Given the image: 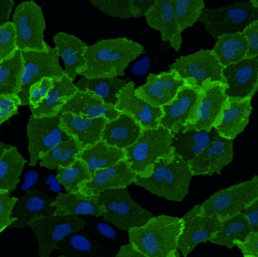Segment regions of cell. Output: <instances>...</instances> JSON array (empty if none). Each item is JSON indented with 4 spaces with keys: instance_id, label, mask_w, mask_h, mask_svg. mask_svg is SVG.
Wrapping results in <instances>:
<instances>
[{
    "instance_id": "obj_5",
    "label": "cell",
    "mask_w": 258,
    "mask_h": 257,
    "mask_svg": "<svg viewBox=\"0 0 258 257\" xmlns=\"http://www.w3.org/2000/svg\"><path fill=\"white\" fill-rule=\"evenodd\" d=\"M258 199V175L224 187L201 203L203 217H216L221 222L244 213Z\"/></svg>"
},
{
    "instance_id": "obj_22",
    "label": "cell",
    "mask_w": 258,
    "mask_h": 257,
    "mask_svg": "<svg viewBox=\"0 0 258 257\" xmlns=\"http://www.w3.org/2000/svg\"><path fill=\"white\" fill-rule=\"evenodd\" d=\"M55 199L48 197L45 192L38 189H28L18 202L13 212L15 222L10 228L29 227L33 220L43 217L55 215L56 209L53 206Z\"/></svg>"
},
{
    "instance_id": "obj_20",
    "label": "cell",
    "mask_w": 258,
    "mask_h": 257,
    "mask_svg": "<svg viewBox=\"0 0 258 257\" xmlns=\"http://www.w3.org/2000/svg\"><path fill=\"white\" fill-rule=\"evenodd\" d=\"M252 98H227L214 128L223 139L235 141L246 130L252 112Z\"/></svg>"
},
{
    "instance_id": "obj_34",
    "label": "cell",
    "mask_w": 258,
    "mask_h": 257,
    "mask_svg": "<svg viewBox=\"0 0 258 257\" xmlns=\"http://www.w3.org/2000/svg\"><path fill=\"white\" fill-rule=\"evenodd\" d=\"M27 161L13 146L6 152L0 154V189L12 192L21 181V176Z\"/></svg>"
},
{
    "instance_id": "obj_1",
    "label": "cell",
    "mask_w": 258,
    "mask_h": 257,
    "mask_svg": "<svg viewBox=\"0 0 258 257\" xmlns=\"http://www.w3.org/2000/svg\"><path fill=\"white\" fill-rule=\"evenodd\" d=\"M145 52L144 47L129 38L103 39L88 46L86 67L81 77L87 79L124 77L130 65Z\"/></svg>"
},
{
    "instance_id": "obj_6",
    "label": "cell",
    "mask_w": 258,
    "mask_h": 257,
    "mask_svg": "<svg viewBox=\"0 0 258 257\" xmlns=\"http://www.w3.org/2000/svg\"><path fill=\"white\" fill-rule=\"evenodd\" d=\"M258 19V10L250 1H237L228 6L205 8L200 23L214 39L224 34L243 32Z\"/></svg>"
},
{
    "instance_id": "obj_54",
    "label": "cell",
    "mask_w": 258,
    "mask_h": 257,
    "mask_svg": "<svg viewBox=\"0 0 258 257\" xmlns=\"http://www.w3.org/2000/svg\"><path fill=\"white\" fill-rule=\"evenodd\" d=\"M244 257H249V256H244Z\"/></svg>"
},
{
    "instance_id": "obj_17",
    "label": "cell",
    "mask_w": 258,
    "mask_h": 257,
    "mask_svg": "<svg viewBox=\"0 0 258 257\" xmlns=\"http://www.w3.org/2000/svg\"><path fill=\"white\" fill-rule=\"evenodd\" d=\"M185 81L174 71L149 74L146 82L136 88V95L150 105L163 107L176 97Z\"/></svg>"
},
{
    "instance_id": "obj_3",
    "label": "cell",
    "mask_w": 258,
    "mask_h": 257,
    "mask_svg": "<svg viewBox=\"0 0 258 257\" xmlns=\"http://www.w3.org/2000/svg\"><path fill=\"white\" fill-rule=\"evenodd\" d=\"M192 177L188 162L173 153L156 164L148 177H138L134 185L156 197L181 202L188 195Z\"/></svg>"
},
{
    "instance_id": "obj_44",
    "label": "cell",
    "mask_w": 258,
    "mask_h": 257,
    "mask_svg": "<svg viewBox=\"0 0 258 257\" xmlns=\"http://www.w3.org/2000/svg\"><path fill=\"white\" fill-rule=\"evenodd\" d=\"M21 105L19 95H0V125L17 115Z\"/></svg>"
},
{
    "instance_id": "obj_9",
    "label": "cell",
    "mask_w": 258,
    "mask_h": 257,
    "mask_svg": "<svg viewBox=\"0 0 258 257\" xmlns=\"http://www.w3.org/2000/svg\"><path fill=\"white\" fill-rule=\"evenodd\" d=\"M12 22L15 24L18 47L22 51L47 49L45 41L46 19L41 6L35 1L27 0L16 6Z\"/></svg>"
},
{
    "instance_id": "obj_39",
    "label": "cell",
    "mask_w": 258,
    "mask_h": 257,
    "mask_svg": "<svg viewBox=\"0 0 258 257\" xmlns=\"http://www.w3.org/2000/svg\"><path fill=\"white\" fill-rule=\"evenodd\" d=\"M172 3L182 32L200 23V17L206 8L204 0H172Z\"/></svg>"
},
{
    "instance_id": "obj_46",
    "label": "cell",
    "mask_w": 258,
    "mask_h": 257,
    "mask_svg": "<svg viewBox=\"0 0 258 257\" xmlns=\"http://www.w3.org/2000/svg\"><path fill=\"white\" fill-rule=\"evenodd\" d=\"M236 247L243 256L258 257V232H250L245 242H237Z\"/></svg>"
},
{
    "instance_id": "obj_40",
    "label": "cell",
    "mask_w": 258,
    "mask_h": 257,
    "mask_svg": "<svg viewBox=\"0 0 258 257\" xmlns=\"http://www.w3.org/2000/svg\"><path fill=\"white\" fill-rule=\"evenodd\" d=\"M89 2L99 11L109 17L121 20L134 18L131 0H89Z\"/></svg>"
},
{
    "instance_id": "obj_31",
    "label": "cell",
    "mask_w": 258,
    "mask_h": 257,
    "mask_svg": "<svg viewBox=\"0 0 258 257\" xmlns=\"http://www.w3.org/2000/svg\"><path fill=\"white\" fill-rule=\"evenodd\" d=\"M212 50L224 68L247 57V40L243 32L224 34L217 39Z\"/></svg>"
},
{
    "instance_id": "obj_23",
    "label": "cell",
    "mask_w": 258,
    "mask_h": 257,
    "mask_svg": "<svg viewBox=\"0 0 258 257\" xmlns=\"http://www.w3.org/2000/svg\"><path fill=\"white\" fill-rule=\"evenodd\" d=\"M138 176L131 169L126 160L115 165L100 169L93 173L92 179L82 187L81 192L86 196L99 197L110 190L134 185Z\"/></svg>"
},
{
    "instance_id": "obj_53",
    "label": "cell",
    "mask_w": 258,
    "mask_h": 257,
    "mask_svg": "<svg viewBox=\"0 0 258 257\" xmlns=\"http://www.w3.org/2000/svg\"><path fill=\"white\" fill-rule=\"evenodd\" d=\"M257 92H258V86H257Z\"/></svg>"
},
{
    "instance_id": "obj_42",
    "label": "cell",
    "mask_w": 258,
    "mask_h": 257,
    "mask_svg": "<svg viewBox=\"0 0 258 257\" xmlns=\"http://www.w3.org/2000/svg\"><path fill=\"white\" fill-rule=\"evenodd\" d=\"M18 198L11 197V192L0 189V233L14 224L13 212L18 202Z\"/></svg>"
},
{
    "instance_id": "obj_2",
    "label": "cell",
    "mask_w": 258,
    "mask_h": 257,
    "mask_svg": "<svg viewBox=\"0 0 258 257\" xmlns=\"http://www.w3.org/2000/svg\"><path fill=\"white\" fill-rule=\"evenodd\" d=\"M183 228L181 218L161 215L128 232L130 244L148 257H180L178 242Z\"/></svg>"
},
{
    "instance_id": "obj_25",
    "label": "cell",
    "mask_w": 258,
    "mask_h": 257,
    "mask_svg": "<svg viewBox=\"0 0 258 257\" xmlns=\"http://www.w3.org/2000/svg\"><path fill=\"white\" fill-rule=\"evenodd\" d=\"M53 43L59 57L64 62L65 75L75 82L86 67L85 54L88 45L78 36L65 32L53 36Z\"/></svg>"
},
{
    "instance_id": "obj_12",
    "label": "cell",
    "mask_w": 258,
    "mask_h": 257,
    "mask_svg": "<svg viewBox=\"0 0 258 257\" xmlns=\"http://www.w3.org/2000/svg\"><path fill=\"white\" fill-rule=\"evenodd\" d=\"M188 84L202 87L206 82H223V67L212 49H200L175 59L169 66Z\"/></svg>"
},
{
    "instance_id": "obj_45",
    "label": "cell",
    "mask_w": 258,
    "mask_h": 257,
    "mask_svg": "<svg viewBox=\"0 0 258 257\" xmlns=\"http://www.w3.org/2000/svg\"><path fill=\"white\" fill-rule=\"evenodd\" d=\"M248 45L247 57H258V19L249 24L243 31Z\"/></svg>"
},
{
    "instance_id": "obj_35",
    "label": "cell",
    "mask_w": 258,
    "mask_h": 257,
    "mask_svg": "<svg viewBox=\"0 0 258 257\" xmlns=\"http://www.w3.org/2000/svg\"><path fill=\"white\" fill-rule=\"evenodd\" d=\"M128 82V79H120L118 77L96 79L82 77L76 84L80 90L95 94L106 104L115 106L118 95Z\"/></svg>"
},
{
    "instance_id": "obj_37",
    "label": "cell",
    "mask_w": 258,
    "mask_h": 257,
    "mask_svg": "<svg viewBox=\"0 0 258 257\" xmlns=\"http://www.w3.org/2000/svg\"><path fill=\"white\" fill-rule=\"evenodd\" d=\"M82 147L74 139L59 143L41 159L40 166L47 169H58L74 164L82 153Z\"/></svg>"
},
{
    "instance_id": "obj_30",
    "label": "cell",
    "mask_w": 258,
    "mask_h": 257,
    "mask_svg": "<svg viewBox=\"0 0 258 257\" xmlns=\"http://www.w3.org/2000/svg\"><path fill=\"white\" fill-rule=\"evenodd\" d=\"M78 91L77 84L65 75L62 80L54 82L44 102L36 108L30 109L31 114L36 117L59 115L62 107Z\"/></svg>"
},
{
    "instance_id": "obj_26",
    "label": "cell",
    "mask_w": 258,
    "mask_h": 257,
    "mask_svg": "<svg viewBox=\"0 0 258 257\" xmlns=\"http://www.w3.org/2000/svg\"><path fill=\"white\" fill-rule=\"evenodd\" d=\"M61 113H72L88 118H106L108 121L120 115L114 105L106 104L95 94L80 89L62 107Z\"/></svg>"
},
{
    "instance_id": "obj_49",
    "label": "cell",
    "mask_w": 258,
    "mask_h": 257,
    "mask_svg": "<svg viewBox=\"0 0 258 257\" xmlns=\"http://www.w3.org/2000/svg\"><path fill=\"white\" fill-rule=\"evenodd\" d=\"M15 0H0V24L10 22Z\"/></svg>"
},
{
    "instance_id": "obj_36",
    "label": "cell",
    "mask_w": 258,
    "mask_h": 257,
    "mask_svg": "<svg viewBox=\"0 0 258 257\" xmlns=\"http://www.w3.org/2000/svg\"><path fill=\"white\" fill-rule=\"evenodd\" d=\"M24 55L18 50L11 57L0 61V95H19L24 74Z\"/></svg>"
},
{
    "instance_id": "obj_13",
    "label": "cell",
    "mask_w": 258,
    "mask_h": 257,
    "mask_svg": "<svg viewBox=\"0 0 258 257\" xmlns=\"http://www.w3.org/2000/svg\"><path fill=\"white\" fill-rule=\"evenodd\" d=\"M227 98L224 82H206L200 89L194 113L183 131H210L214 128Z\"/></svg>"
},
{
    "instance_id": "obj_28",
    "label": "cell",
    "mask_w": 258,
    "mask_h": 257,
    "mask_svg": "<svg viewBox=\"0 0 258 257\" xmlns=\"http://www.w3.org/2000/svg\"><path fill=\"white\" fill-rule=\"evenodd\" d=\"M142 131L133 118L120 113L117 118L107 121L102 141L110 146L126 150L140 139Z\"/></svg>"
},
{
    "instance_id": "obj_41",
    "label": "cell",
    "mask_w": 258,
    "mask_h": 257,
    "mask_svg": "<svg viewBox=\"0 0 258 257\" xmlns=\"http://www.w3.org/2000/svg\"><path fill=\"white\" fill-rule=\"evenodd\" d=\"M18 50V38L14 23L0 24V61L11 57Z\"/></svg>"
},
{
    "instance_id": "obj_16",
    "label": "cell",
    "mask_w": 258,
    "mask_h": 257,
    "mask_svg": "<svg viewBox=\"0 0 258 257\" xmlns=\"http://www.w3.org/2000/svg\"><path fill=\"white\" fill-rule=\"evenodd\" d=\"M228 98H253L257 93L258 57H246L223 68Z\"/></svg>"
},
{
    "instance_id": "obj_29",
    "label": "cell",
    "mask_w": 258,
    "mask_h": 257,
    "mask_svg": "<svg viewBox=\"0 0 258 257\" xmlns=\"http://www.w3.org/2000/svg\"><path fill=\"white\" fill-rule=\"evenodd\" d=\"M219 136L215 128L210 131H181L174 135V153L186 162H190L205 150Z\"/></svg>"
},
{
    "instance_id": "obj_4",
    "label": "cell",
    "mask_w": 258,
    "mask_h": 257,
    "mask_svg": "<svg viewBox=\"0 0 258 257\" xmlns=\"http://www.w3.org/2000/svg\"><path fill=\"white\" fill-rule=\"evenodd\" d=\"M173 139L174 134L163 126L143 130L137 142L125 150V160L138 177H148L156 164L174 153Z\"/></svg>"
},
{
    "instance_id": "obj_11",
    "label": "cell",
    "mask_w": 258,
    "mask_h": 257,
    "mask_svg": "<svg viewBox=\"0 0 258 257\" xmlns=\"http://www.w3.org/2000/svg\"><path fill=\"white\" fill-rule=\"evenodd\" d=\"M23 55L24 74L19 97L22 105L26 106L28 105V91L32 84L46 78L60 81L65 76V70L60 66V57L55 47L48 45L47 49L42 51L26 50L23 51Z\"/></svg>"
},
{
    "instance_id": "obj_38",
    "label": "cell",
    "mask_w": 258,
    "mask_h": 257,
    "mask_svg": "<svg viewBox=\"0 0 258 257\" xmlns=\"http://www.w3.org/2000/svg\"><path fill=\"white\" fill-rule=\"evenodd\" d=\"M56 171V180L67 192H81L93 177V172L80 159L69 166L59 167Z\"/></svg>"
},
{
    "instance_id": "obj_47",
    "label": "cell",
    "mask_w": 258,
    "mask_h": 257,
    "mask_svg": "<svg viewBox=\"0 0 258 257\" xmlns=\"http://www.w3.org/2000/svg\"><path fill=\"white\" fill-rule=\"evenodd\" d=\"M157 0H131L132 12L135 19L145 17Z\"/></svg>"
},
{
    "instance_id": "obj_14",
    "label": "cell",
    "mask_w": 258,
    "mask_h": 257,
    "mask_svg": "<svg viewBox=\"0 0 258 257\" xmlns=\"http://www.w3.org/2000/svg\"><path fill=\"white\" fill-rule=\"evenodd\" d=\"M200 209L201 204H198L181 218L183 228L178 242V249L184 257H188L200 244L210 242L222 227V222L218 218L203 217Z\"/></svg>"
},
{
    "instance_id": "obj_8",
    "label": "cell",
    "mask_w": 258,
    "mask_h": 257,
    "mask_svg": "<svg viewBox=\"0 0 258 257\" xmlns=\"http://www.w3.org/2000/svg\"><path fill=\"white\" fill-rule=\"evenodd\" d=\"M85 224L77 215H52L33 220L29 227L37 239L39 257L50 256L64 239L81 231Z\"/></svg>"
},
{
    "instance_id": "obj_10",
    "label": "cell",
    "mask_w": 258,
    "mask_h": 257,
    "mask_svg": "<svg viewBox=\"0 0 258 257\" xmlns=\"http://www.w3.org/2000/svg\"><path fill=\"white\" fill-rule=\"evenodd\" d=\"M29 165L35 166L54 146L71 139L61 126L60 114L55 116L30 115L26 126Z\"/></svg>"
},
{
    "instance_id": "obj_19",
    "label": "cell",
    "mask_w": 258,
    "mask_h": 257,
    "mask_svg": "<svg viewBox=\"0 0 258 257\" xmlns=\"http://www.w3.org/2000/svg\"><path fill=\"white\" fill-rule=\"evenodd\" d=\"M233 159L234 141L218 136L205 150L188 162V165L194 176H212L221 174Z\"/></svg>"
},
{
    "instance_id": "obj_51",
    "label": "cell",
    "mask_w": 258,
    "mask_h": 257,
    "mask_svg": "<svg viewBox=\"0 0 258 257\" xmlns=\"http://www.w3.org/2000/svg\"><path fill=\"white\" fill-rule=\"evenodd\" d=\"M248 1H250L252 3V5L258 10V0H248Z\"/></svg>"
},
{
    "instance_id": "obj_21",
    "label": "cell",
    "mask_w": 258,
    "mask_h": 257,
    "mask_svg": "<svg viewBox=\"0 0 258 257\" xmlns=\"http://www.w3.org/2000/svg\"><path fill=\"white\" fill-rule=\"evenodd\" d=\"M144 18L148 26L161 34L163 42L168 43L174 51H180L183 32L178 25L172 0H157Z\"/></svg>"
},
{
    "instance_id": "obj_32",
    "label": "cell",
    "mask_w": 258,
    "mask_h": 257,
    "mask_svg": "<svg viewBox=\"0 0 258 257\" xmlns=\"http://www.w3.org/2000/svg\"><path fill=\"white\" fill-rule=\"evenodd\" d=\"M79 159L94 173L100 169L115 165L125 160V150L110 146L101 141L93 146L83 149Z\"/></svg>"
},
{
    "instance_id": "obj_7",
    "label": "cell",
    "mask_w": 258,
    "mask_h": 257,
    "mask_svg": "<svg viewBox=\"0 0 258 257\" xmlns=\"http://www.w3.org/2000/svg\"><path fill=\"white\" fill-rule=\"evenodd\" d=\"M99 198L106 207L103 219L121 230L129 232L154 217L150 211L144 209L132 199L128 187L107 190L101 194Z\"/></svg>"
},
{
    "instance_id": "obj_43",
    "label": "cell",
    "mask_w": 258,
    "mask_h": 257,
    "mask_svg": "<svg viewBox=\"0 0 258 257\" xmlns=\"http://www.w3.org/2000/svg\"><path fill=\"white\" fill-rule=\"evenodd\" d=\"M54 82L52 79L46 78L30 86L28 91V106L30 109L36 108L44 102Z\"/></svg>"
},
{
    "instance_id": "obj_18",
    "label": "cell",
    "mask_w": 258,
    "mask_h": 257,
    "mask_svg": "<svg viewBox=\"0 0 258 257\" xmlns=\"http://www.w3.org/2000/svg\"><path fill=\"white\" fill-rule=\"evenodd\" d=\"M201 87L185 82L171 103L164 105L161 126L174 135L183 131L190 119L200 98Z\"/></svg>"
},
{
    "instance_id": "obj_24",
    "label": "cell",
    "mask_w": 258,
    "mask_h": 257,
    "mask_svg": "<svg viewBox=\"0 0 258 257\" xmlns=\"http://www.w3.org/2000/svg\"><path fill=\"white\" fill-rule=\"evenodd\" d=\"M60 119L65 133L79 143L82 150L102 141L108 121L106 118H88L72 113H61Z\"/></svg>"
},
{
    "instance_id": "obj_48",
    "label": "cell",
    "mask_w": 258,
    "mask_h": 257,
    "mask_svg": "<svg viewBox=\"0 0 258 257\" xmlns=\"http://www.w3.org/2000/svg\"><path fill=\"white\" fill-rule=\"evenodd\" d=\"M252 232H258V199L244 212Z\"/></svg>"
},
{
    "instance_id": "obj_52",
    "label": "cell",
    "mask_w": 258,
    "mask_h": 257,
    "mask_svg": "<svg viewBox=\"0 0 258 257\" xmlns=\"http://www.w3.org/2000/svg\"><path fill=\"white\" fill-rule=\"evenodd\" d=\"M58 257H68V256H65V255H59Z\"/></svg>"
},
{
    "instance_id": "obj_27",
    "label": "cell",
    "mask_w": 258,
    "mask_h": 257,
    "mask_svg": "<svg viewBox=\"0 0 258 257\" xmlns=\"http://www.w3.org/2000/svg\"><path fill=\"white\" fill-rule=\"evenodd\" d=\"M55 215H77V216H94L103 217L106 207L96 196H86L82 192L59 194L53 202Z\"/></svg>"
},
{
    "instance_id": "obj_50",
    "label": "cell",
    "mask_w": 258,
    "mask_h": 257,
    "mask_svg": "<svg viewBox=\"0 0 258 257\" xmlns=\"http://www.w3.org/2000/svg\"><path fill=\"white\" fill-rule=\"evenodd\" d=\"M115 257H148L132 244L121 245Z\"/></svg>"
},
{
    "instance_id": "obj_15",
    "label": "cell",
    "mask_w": 258,
    "mask_h": 257,
    "mask_svg": "<svg viewBox=\"0 0 258 257\" xmlns=\"http://www.w3.org/2000/svg\"><path fill=\"white\" fill-rule=\"evenodd\" d=\"M136 88L135 82H128L118 95L115 108L120 113L133 118L142 130L159 128L163 117V108L150 105L138 97Z\"/></svg>"
},
{
    "instance_id": "obj_33",
    "label": "cell",
    "mask_w": 258,
    "mask_h": 257,
    "mask_svg": "<svg viewBox=\"0 0 258 257\" xmlns=\"http://www.w3.org/2000/svg\"><path fill=\"white\" fill-rule=\"evenodd\" d=\"M250 232L251 229L246 216L241 213L223 221L221 229L215 234L210 243L232 249L236 247L237 242H245Z\"/></svg>"
}]
</instances>
